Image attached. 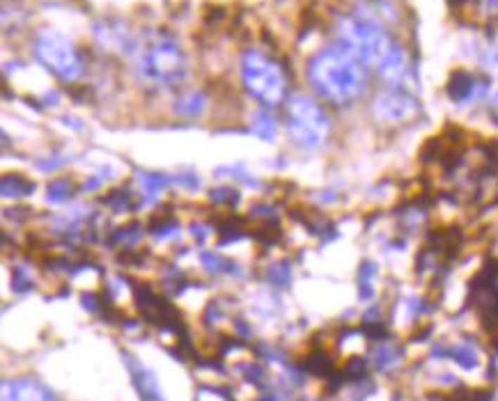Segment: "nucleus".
I'll return each instance as SVG.
<instances>
[{"instance_id": "obj_22", "label": "nucleus", "mask_w": 498, "mask_h": 401, "mask_svg": "<svg viewBox=\"0 0 498 401\" xmlns=\"http://www.w3.org/2000/svg\"><path fill=\"white\" fill-rule=\"evenodd\" d=\"M81 303H83V308H87L90 312H97V310H99V303H97V298H94L92 294H83Z\"/></svg>"}, {"instance_id": "obj_13", "label": "nucleus", "mask_w": 498, "mask_h": 401, "mask_svg": "<svg viewBox=\"0 0 498 401\" xmlns=\"http://www.w3.org/2000/svg\"><path fill=\"white\" fill-rule=\"evenodd\" d=\"M402 360V348L397 346H388V344H379L374 346L372 351V367L377 372H388Z\"/></svg>"}, {"instance_id": "obj_10", "label": "nucleus", "mask_w": 498, "mask_h": 401, "mask_svg": "<svg viewBox=\"0 0 498 401\" xmlns=\"http://www.w3.org/2000/svg\"><path fill=\"white\" fill-rule=\"evenodd\" d=\"M377 72L383 81H388V83L402 81V76H404V72H407V55L397 44H392V46L388 48V53L381 58V63L377 65Z\"/></svg>"}, {"instance_id": "obj_12", "label": "nucleus", "mask_w": 498, "mask_h": 401, "mask_svg": "<svg viewBox=\"0 0 498 401\" xmlns=\"http://www.w3.org/2000/svg\"><path fill=\"white\" fill-rule=\"evenodd\" d=\"M379 266L374 261H363L358 271V298L363 303H370L374 298V277H377Z\"/></svg>"}, {"instance_id": "obj_21", "label": "nucleus", "mask_w": 498, "mask_h": 401, "mask_svg": "<svg viewBox=\"0 0 498 401\" xmlns=\"http://www.w3.org/2000/svg\"><path fill=\"white\" fill-rule=\"evenodd\" d=\"M46 197L51 202H65L69 197V184L67 181H56V184H51L46 188Z\"/></svg>"}, {"instance_id": "obj_9", "label": "nucleus", "mask_w": 498, "mask_h": 401, "mask_svg": "<svg viewBox=\"0 0 498 401\" xmlns=\"http://www.w3.org/2000/svg\"><path fill=\"white\" fill-rule=\"evenodd\" d=\"M3 401H58L44 383L21 376L3 383Z\"/></svg>"}, {"instance_id": "obj_11", "label": "nucleus", "mask_w": 498, "mask_h": 401, "mask_svg": "<svg viewBox=\"0 0 498 401\" xmlns=\"http://www.w3.org/2000/svg\"><path fill=\"white\" fill-rule=\"evenodd\" d=\"M450 360L461 367L464 372H473L480 367V355L478 348L471 342H459L455 346H450Z\"/></svg>"}, {"instance_id": "obj_6", "label": "nucleus", "mask_w": 498, "mask_h": 401, "mask_svg": "<svg viewBox=\"0 0 498 401\" xmlns=\"http://www.w3.org/2000/svg\"><path fill=\"white\" fill-rule=\"evenodd\" d=\"M34 55L60 81H76L83 72L81 55L72 39H67L63 32L42 30L34 37Z\"/></svg>"}, {"instance_id": "obj_18", "label": "nucleus", "mask_w": 498, "mask_h": 401, "mask_svg": "<svg viewBox=\"0 0 498 401\" xmlns=\"http://www.w3.org/2000/svg\"><path fill=\"white\" fill-rule=\"evenodd\" d=\"M255 131L264 138V140H274L276 138V121L269 112H260L255 117Z\"/></svg>"}, {"instance_id": "obj_24", "label": "nucleus", "mask_w": 498, "mask_h": 401, "mask_svg": "<svg viewBox=\"0 0 498 401\" xmlns=\"http://www.w3.org/2000/svg\"><path fill=\"white\" fill-rule=\"evenodd\" d=\"M390 401H404V399H402V397H400V395H395V397H392V399H390Z\"/></svg>"}, {"instance_id": "obj_25", "label": "nucleus", "mask_w": 498, "mask_h": 401, "mask_svg": "<svg viewBox=\"0 0 498 401\" xmlns=\"http://www.w3.org/2000/svg\"><path fill=\"white\" fill-rule=\"evenodd\" d=\"M494 101H496V103H498V92H496V94H494Z\"/></svg>"}, {"instance_id": "obj_8", "label": "nucleus", "mask_w": 498, "mask_h": 401, "mask_svg": "<svg viewBox=\"0 0 498 401\" xmlns=\"http://www.w3.org/2000/svg\"><path fill=\"white\" fill-rule=\"evenodd\" d=\"M122 358H124V362H127L131 381H134L141 401H165L161 395V388H159V379H156V374L152 369H147L145 364L138 358H134L131 353H122Z\"/></svg>"}, {"instance_id": "obj_3", "label": "nucleus", "mask_w": 498, "mask_h": 401, "mask_svg": "<svg viewBox=\"0 0 498 401\" xmlns=\"http://www.w3.org/2000/svg\"><path fill=\"white\" fill-rule=\"evenodd\" d=\"M285 124L290 140L299 150H319L328 138V117L314 99L305 94H296L287 101Z\"/></svg>"}, {"instance_id": "obj_2", "label": "nucleus", "mask_w": 498, "mask_h": 401, "mask_svg": "<svg viewBox=\"0 0 498 401\" xmlns=\"http://www.w3.org/2000/svg\"><path fill=\"white\" fill-rule=\"evenodd\" d=\"M338 44L347 48L363 67H377L392 46L388 34L372 19L345 16L338 21Z\"/></svg>"}, {"instance_id": "obj_14", "label": "nucleus", "mask_w": 498, "mask_h": 401, "mask_svg": "<svg viewBox=\"0 0 498 401\" xmlns=\"http://www.w3.org/2000/svg\"><path fill=\"white\" fill-rule=\"evenodd\" d=\"M267 277H269V282L271 284H276V287H287L292 282V268L287 261H278V264H274L267 271Z\"/></svg>"}, {"instance_id": "obj_20", "label": "nucleus", "mask_w": 498, "mask_h": 401, "mask_svg": "<svg viewBox=\"0 0 498 401\" xmlns=\"http://www.w3.org/2000/svg\"><path fill=\"white\" fill-rule=\"evenodd\" d=\"M12 289H14L16 294H25V291L32 289V282H30V277L25 275V268H23V266H14Z\"/></svg>"}, {"instance_id": "obj_1", "label": "nucleus", "mask_w": 498, "mask_h": 401, "mask_svg": "<svg viewBox=\"0 0 498 401\" xmlns=\"http://www.w3.org/2000/svg\"><path fill=\"white\" fill-rule=\"evenodd\" d=\"M308 81L319 97L331 103H347L363 90V65L340 44L321 48L308 63Z\"/></svg>"}, {"instance_id": "obj_23", "label": "nucleus", "mask_w": 498, "mask_h": 401, "mask_svg": "<svg viewBox=\"0 0 498 401\" xmlns=\"http://www.w3.org/2000/svg\"><path fill=\"white\" fill-rule=\"evenodd\" d=\"M262 401H278V399H276V397H264Z\"/></svg>"}, {"instance_id": "obj_15", "label": "nucleus", "mask_w": 498, "mask_h": 401, "mask_svg": "<svg viewBox=\"0 0 498 401\" xmlns=\"http://www.w3.org/2000/svg\"><path fill=\"white\" fill-rule=\"evenodd\" d=\"M163 177H159V174H147L143 172L141 174V190L145 193V197H154V195H159L161 193V188L165 186L163 184Z\"/></svg>"}, {"instance_id": "obj_7", "label": "nucleus", "mask_w": 498, "mask_h": 401, "mask_svg": "<svg viewBox=\"0 0 498 401\" xmlns=\"http://www.w3.org/2000/svg\"><path fill=\"white\" fill-rule=\"evenodd\" d=\"M416 108H418L416 101L402 90L381 92L379 97L374 99V115H377L381 121H392V124L416 115Z\"/></svg>"}, {"instance_id": "obj_16", "label": "nucleus", "mask_w": 498, "mask_h": 401, "mask_svg": "<svg viewBox=\"0 0 498 401\" xmlns=\"http://www.w3.org/2000/svg\"><path fill=\"white\" fill-rule=\"evenodd\" d=\"M203 266L207 268L209 273L234 271V268H237V264H232V261H225L223 257H218V255H209V252H205V255H203Z\"/></svg>"}, {"instance_id": "obj_4", "label": "nucleus", "mask_w": 498, "mask_h": 401, "mask_svg": "<svg viewBox=\"0 0 498 401\" xmlns=\"http://www.w3.org/2000/svg\"><path fill=\"white\" fill-rule=\"evenodd\" d=\"M241 81L253 99L274 108L285 99L283 67L262 51H246L241 58Z\"/></svg>"}, {"instance_id": "obj_17", "label": "nucleus", "mask_w": 498, "mask_h": 401, "mask_svg": "<svg viewBox=\"0 0 498 401\" xmlns=\"http://www.w3.org/2000/svg\"><path fill=\"white\" fill-rule=\"evenodd\" d=\"M205 106V99L200 97V94H189V97H184L181 101H177V112H181V115H198L200 110H203Z\"/></svg>"}, {"instance_id": "obj_19", "label": "nucleus", "mask_w": 498, "mask_h": 401, "mask_svg": "<svg viewBox=\"0 0 498 401\" xmlns=\"http://www.w3.org/2000/svg\"><path fill=\"white\" fill-rule=\"evenodd\" d=\"M21 177H5V181H3V195L5 197H21V195H28V193H32V184H23V186H19L16 184V181H19Z\"/></svg>"}, {"instance_id": "obj_5", "label": "nucleus", "mask_w": 498, "mask_h": 401, "mask_svg": "<svg viewBox=\"0 0 498 401\" xmlns=\"http://www.w3.org/2000/svg\"><path fill=\"white\" fill-rule=\"evenodd\" d=\"M138 76L150 85H174L184 78V55L170 39H156L138 58Z\"/></svg>"}]
</instances>
